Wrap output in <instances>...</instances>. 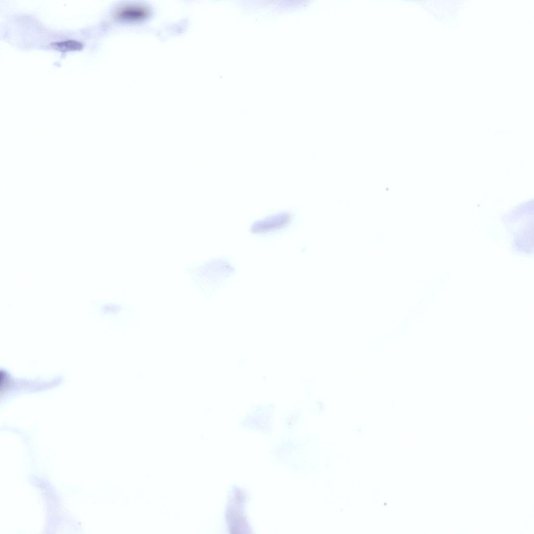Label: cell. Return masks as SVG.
Instances as JSON below:
<instances>
[{"instance_id": "1", "label": "cell", "mask_w": 534, "mask_h": 534, "mask_svg": "<svg viewBox=\"0 0 534 534\" xmlns=\"http://www.w3.org/2000/svg\"><path fill=\"white\" fill-rule=\"evenodd\" d=\"M51 45L53 48L61 52L80 50L83 47L82 42L71 40L56 41Z\"/></svg>"}]
</instances>
